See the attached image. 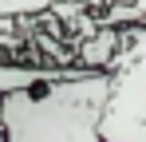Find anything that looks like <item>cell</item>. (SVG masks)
I'll return each mask as SVG.
<instances>
[{"mask_svg": "<svg viewBox=\"0 0 146 142\" xmlns=\"http://www.w3.org/2000/svg\"><path fill=\"white\" fill-rule=\"evenodd\" d=\"M142 20H146V16H142Z\"/></svg>", "mask_w": 146, "mask_h": 142, "instance_id": "5b68a950", "label": "cell"}, {"mask_svg": "<svg viewBox=\"0 0 146 142\" xmlns=\"http://www.w3.org/2000/svg\"><path fill=\"white\" fill-rule=\"evenodd\" d=\"M107 67H83L67 79L0 95V134L8 142H103L99 111Z\"/></svg>", "mask_w": 146, "mask_h": 142, "instance_id": "6da1fadb", "label": "cell"}, {"mask_svg": "<svg viewBox=\"0 0 146 142\" xmlns=\"http://www.w3.org/2000/svg\"><path fill=\"white\" fill-rule=\"evenodd\" d=\"M119 47L107 63V99L99 111L103 142H146V20L119 24Z\"/></svg>", "mask_w": 146, "mask_h": 142, "instance_id": "7a4b0ae2", "label": "cell"}, {"mask_svg": "<svg viewBox=\"0 0 146 142\" xmlns=\"http://www.w3.org/2000/svg\"><path fill=\"white\" fill-rule=\"evenodd\" d=\"M16 28H20V20H8V16H0V40H4V36H12Z\"/></svg>", "mask_w": 146, "mask_h": 142, "instance_id": "3957f363", "label": "cell"}, {"mask_svg": "<svg viewBox=\"0 0 146 142\" xmlns=\"http://www.w3.org/2000/svg\"><path fill=\"white\" fill-rule=\"evenodd\" d=\"M0 142H8V138H4V134H0Z\"/></svg>", "mask_w": 146, "mask_h": 142, "instance_id": "277c9868", "label": "cell"}]
</instances>
